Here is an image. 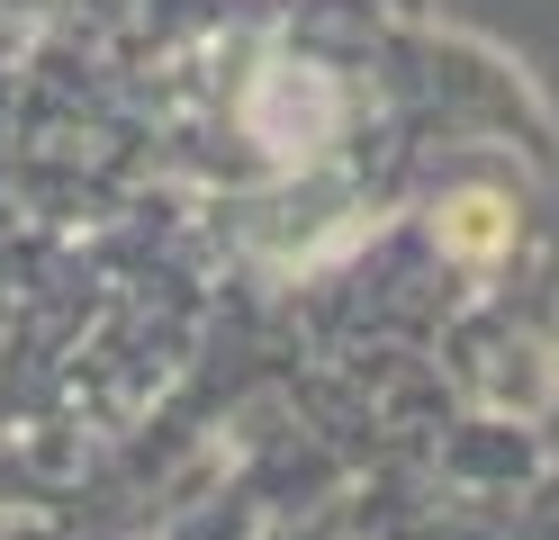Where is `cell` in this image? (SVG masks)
<instances>
[{"label": "cell", "instance_id": "6da1fadb", "mask_svg": "<svg viewBox=\"0 0 559 540\" xmlns=\"http://www.w3.org/2000/svg\"><path fill=\"white\" fill-rule=\"evenodd\" d=\"M514 226H506V207L497 199H451L442 207V252H461V262H487Z\"/></svg>", "mask_w": 559, "mask_h": 540}]
</instances>
